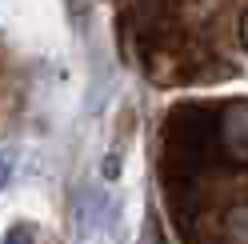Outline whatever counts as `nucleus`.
Returning <instances> with one entry per match:
<instances>
[{
  "instance_id": "f257e3e1",
  "label": "nucleus",
  "mask_w": 248,
  "mask_h": 244,
  "mask_svg": "<svg viewBox=\"0 0 248 244\" xmlns=\"http://www.w3.org/2000/svg\"><path fill=\"white\" fill-rule=\"evenodd\" d=\"M4 244H32V232H28V228H12L4 236Z\"/></svg>"
},
{
  "instance_id": "f03ea898",
  "label": "nucleus",
  "mask_w": 248,
  "mask_h": 244,
  "mask_svg": "<svg viewBox=\"0 0 248 244\" xmlns=\"http://www.w3.org/2000/svg\"><path fill=\"white\" fill-rule=\"evenodd\" d=\"M4 176H8V160L0 156V184H4Z\"/></svg>"
},
{
  "instance_id": "7ed1b4c3",
  "label": "nucleus",
  "mask_w": 248,
  "mask_h": 244,
  "mask_svg": "<svg viewBox=\"0 0 248 244\" xmlns=\"http://www.w3.org/2000/svg\"><path fill=\"white\" fill-rule=\"evenodd\" d=\"M240 36H244V44H248V16L240 20Z\"/></svg>"
}]
</instances>
